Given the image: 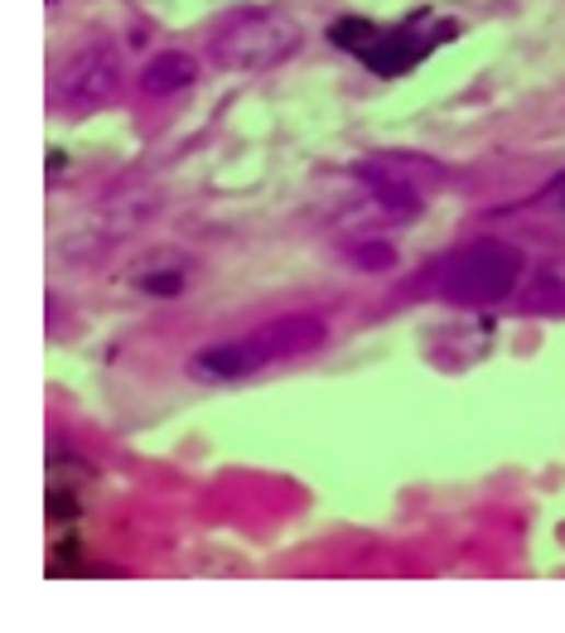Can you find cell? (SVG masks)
I'll use <instances>...</instances> for the list:
<instances>
[{
  "label": "cell",
  "instance_id": "277c9868",
  "mask_svg": "<svg viewBox=\"0 0 565 633\" xmlns=\"http://www.w3.org/2000/svg\"><path fill=\"white\" fill-rule=\"evenodd\" d=\"M122 73H126L122 54L112 44H92V49H82L64 64V73H58V102L78 116L97 112L102 102H112L122 92Z\"/></svg>",
  "mask_w": 565,
  "mask_h": 633
},
{
  "label": "cell",
  "instance_id": "3957f363",
  "mask_svg": "<svg viewBox=\"0 0 565 633\" xmlns=\"http://www.w3.org/2000/svg\"><path fill=\"white\" fill-rule=\"evenodd\" d=\"M517 286H522V252L508 242H474L445 262L435 290L445 304H498L517 296Z\"/></svg>",
  "mask_w": 565,
  "mask_h": 633
},
{
  "label": "cell",
  "instance_id": "ba28073f",
  "mask_svg": "<svg viewBox=\"0 0 565 633\" xmlns=\"http://www.w3.org/2000/svg\"><path fill=\"white\" fill-rule=\"evenodd\" d=\"M353 266L358 272H392L396 266V248L392 242H382V238H368V242H353Z\"/></svg>",
  "mask_w": 565,
  "mask_h": 633
},
{
  "label": "cell",
  "instance_id": "8992f818",
  "mask_svg": "<svg viewBox=\"0 0 565 633\" xmlns=\"http://www.w3.org/2000/svg\"><path fill=\"white\" fill-rule=\"evenodd\" d=\"M517 304H522L527 314H556L565 310V256H546L541 266L522 276V286H517Z\"/></svg>",
  "mask_w": 565,
  "mask_h": 633
},
{
  "label": "cell",
  "instance_id": "7a4b0ae2",
  "mask_svg": "<svg viewBox=\"0 0 565 633\" xmlns=\"http://www.w3.org/2000/svg\"><path fill=\"white\" fill-rule=\"evenodd\" d=\"M300 25L286 10H238L214 30L208 39V58L222 68V73H266V68L286 64L290 54L300 49Z\"/></svg>",
  "mask_w": 565,
  "mask_h": 633
},
{
  "label": "cell",
  "instance_id": "9c48e42d",
  "mask_svg": "<svg viewBox=\"0 0 565 633\" xmlns=\"http://www.w3.org/2000/svg\"><path fill=\"white\" fill-rule=\"evenodd\" d=\"M140 290H146V296H180L184 266H170V272H140Z\"/></svg>",
  "mask_w": 565,
  "mask_h": 633
},
{
  "label": "cell",
  "instance_id": "5b68a950",
  "mask_svg": "<svg viewBox=\"0 0 565 633\" xmlns=\"http://www.w3.org/2000/svg\"><path fill=\"white\" fill-rule=\"evenodd\" d=\"M353 174H358L362 184H411V189H435V184L445 180V165L430 156H406V150H382V156L372 160H358L353 165Z\"/></svg>",
  "mask_w": 565,
  "mask_h": 633
},
{
  "label": "cell",
  "instance_id": "52a82bcc",
  "mask_svg": "<svg viewBox=\"0 0 565 633\" xmlns=\"http://www.w3.org/2000/svg\"><path fill=\"white\" fill-rule=\"evenodd\" d=\"M194 83H198V64L180 49H164L140 68V92H146V97H170V92L194 88Z\"/></svg>",
  "mask_w": 565,
  "mask_h": 633
},
{
  "label": "cell",
  "instance_id": "8fae6325",
  "mask_svg": "<svg viewBox=\"0 0 565 633\" xmlns=\"http://www.w3.org/2000/svg\"><path fill=\"white\" fill-rule=\"evenodd\" d=\"M49 5H58V0H49Z\"/></svg>",
  "mask_w": 565,
  "mask_h": 633
},
{
  "label": "cell",
  "instance_id": "6da1fadb",
  "mask_svg": "<svg viewBox=\"0 0 565 633\" xmlns=\"http://www.w3.org/2000/svg\"><path fill=\"white\" fill-rule=\"evenodd\" d=\"M324 334L328 330L320 314H286V320H270L242 338H228V344H208L204 354H194L188 372H194L198 382H238L280 358L314 354V348L324 344Z\"/></svg>",
  "mask_w": 565,
  "mask_h": 633
},
{
  "label": "cell",
  "instance_id": "30bf717a",
  "mask_svg": "<svg viewBox=\"0 0 565 633\" xmlns=\"http://www.w3.org/2000/svg\"><path fill=\"white\" fill-rule=\"evenodd\" d=\"M561 204H565V184H561Z\"/></svg>",
  "mask_w": 565,
  "mask_h": 633
}]
</instances>
